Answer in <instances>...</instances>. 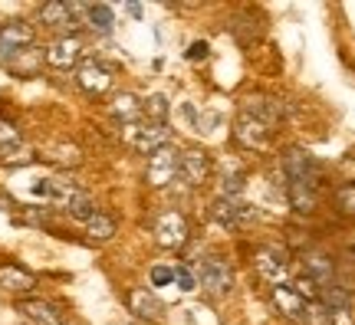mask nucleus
Segmentation results:
<instances>
[{
	"instance_id": "1",
	"label": "nucleus",
	"mask_w": 355,
	"mask_h": 325,
	"mask_svg": "<svg viewBox=\"0 0 355 325\" xmlns=\"http://www.w3.org/2000/svg\"><path fill=\"white\" fill-rule=\"evenodd\" d=\"M254 270L270 289L283 286V279L290 273V253L277 247V243H263V247L254 250Z\"/></svg>"
},
{
	"instance_id": "2",
	"label": "nucleus",
	"mask_w": 355,
	"mask_h": 325,
	"mask_svg": "<svg viewBox=\"0 0 355 325\" xmlns=\"http://www.w3.org/2000/svg\"><path fill=\"white\" fill-rule=\"evenodd\" d=\"M198 286L207 292V296H230L234 292V270H230L227 260H220V256H207V260L198 263Z\"/></svg>"
},
{
	"instance_id": "3",
	"label": "nucleus",
	"mask_w": 355,
	"mask_h": 325,
	"mask_svg": "<svg viewBox=\"0 0 355 325\" xmlns=\"http://www.w3.org/2000/svg\"><path fill=\"white\" fill-rule=\"evenodd\" d=\"M283 177L293 181V184H309V188H319L322 181V164L303 148H290L283 155Z\"/></svg>"
},
{
	"instance_id": "4",
	"label": "nucleus",
	"mask_w": 355,
	"mask_h": 325,
	"mask_svg": "<svg viewBox=\"0 0 355 325\" xmlns=\"http://www.w3.org/2000/svg\"><path fill=\"white\" fill-rule=\"evenodd\" d=\"M178 171H181V151L165 145V148H158L148 155L145 181H148V188H168L178 177Z\"/></svg>"
},
{
	"instance_id": "5",
	"label": "nucleus",
	"mask_w": 355,
	"mask_h": 325,
	"mask_svg": "<svg viewBox=\"0 0 355 325\" xmlns=\"http://www.w3.org/2000/svg\"><path fill=\"white\" fill-rule=\"evenodd\" d=\"M33 39H37V33H33V26L26 24V20H10V24H3L0 26V63L7 66L13 56H20L24 50H30Z\"/></svg>"
},
{
	"instance_id": "6",
	"label": "nucleus",
	"mask_w": 355,
	"mask_h": 325,
	"mask_svg": "<svg viewBox=\"0 0 355 325\" xmlns=\"http://www.w3.org/2000/svg\"><path fill=\"white\" fill-rule=\"evenodd\" d=\"M188 237H191V230H188L184 213H178V211L158 213V220H155V243H158V247L181 250V247L188 243Z\"/></svg>"
},
{
	"instance_id": "7",
	"label": "nucleus",
	"mask_w": 355,
	"mask_h": 325,
	"mask_svg": "<svg viewBox=\"0 0 355 325\" xmlns=\"http://www.w3.org/2000/svg\"><path fill=\"white\" fill-rule=\"evenodd\" d=\"M270 135H273V128L250 112H241L237 122H234V141L247 151H263L270 145Z\"/></svg>"
},
{
	"instance_id": "8",
	"label": "nucleus",
	"mask_w": 355,
	"mask_h": 325,
	"mask_svg": "<svg viewBox=\"0 0 355 325\" xmlns=\"http://www.w3.org/2000/svg\"><path fill=\"white\" fill-rule=\"evenodd\" d=\"M211 217H214L220 227H227V230H234V227H250L257 220V207L243 204L241 197H217L214 204H211Z\"/></svg>"
},
{
	"instance_id": "9",
	"label": "nucleus",
	"mask_w": 355,
	"mask_h": 325,
	"mask_svg": "<svg viewBox=\"0 0 355 325\" xmlns=\"http://www.w3.org/2000/svg\"><path fill=\"white\" fill-rule=\"evenodd\" d=\"M125 141H128V145H132L135 151H145V155H152V151L165 148L168 141H171V128H168V125H155V122L128 125V128H125Z\"/></svg>"
},
{
	"instance_id": "10",
	"label": "nucleus",
	"mask_w": 355,
	"mask_h": 325,
	"mask_svg": "<svg viewBox=\"0 0 355 325\" xmlns=\"http://www.w3.org/2000/svg\"><path fill=\"white\" fill-rule=\"evenodd\" d=\"M76 82L89 96H105L112 89V69L99 60H86V63L76 66Z\"/></svg>"
},
{
	"instance_id": "11",
	"label": "nucleus",
	"mask_w": 355,
	"mask_h": 325,
	"mask_svg": "<svg viewBox=\"0 0 355 325\" xmlns=\"http://www.w3.org/2000/svg\"><path fill=\"white\" fill-rule=\"evenodd\" d=\"M125 302H128V313H135L141 322H162L165 319V302L158 299L152 289H145V286L128 289Z\"/></svg>"
},
{
	"instance_id": "12",
	"label": "nucleus",
	"mask_w": 355,
	"mask_h": 325,
	"mask_svg": "<svg viewBox=\"0 0 355 325\" xmlns=\"http://www.w3.org/2000/svg\"><path fill=\"white\" fill-rule=\"evenodd\" d=\"M178 177H181L188 188H201L204 181L211 177V155L204 148L181 151V171H178Z\"/></svg>"
},
{
	"instance_id": "13",
	"label": "nucleus",
	"mask_w": 355,
	"mask_h": 325,
	"mask_svg": "<svg viewBox=\"0 0 355 325\" xmlns=\"http://www.w3.org/2000/svg\"><path fill=\"white\" fill-rule=\"evenodd\" d=\"M270 302H273V309H277L283 319H293V322H306V309H309V302L296 292L293 286H273L270 289Z\"/></svg>"
},
{
	"instance_id": "14",
	"label": "nucleus",
	"mask_w": 355,
	"mask_h": 325,
	"mask_svg": "<svg viewBox=\"0 0 355 325\" xmlns=\"http://www.w3.org/2000/svg\"><path fill=\"white\" fill-rule=\"evenodd\" d=\"M43 56H46V66H53V69H73V66H79V56H83V43H79V37L66 33V37L53 39L50 50L43 53Z\"/></svg>"
},
{
	"instance_id": "15",
	"label": "nucleus",
	"mask_w": 355,
	"mask_h": 325,
	"mask_svg": "<svg viewBox=\"0 0 355 325\" xmlns=\"http://www.w3.org/2000/svg\"><path fill=\"white\" fill-rule=\"evenodd\" d=\"M76 13H86L83 3H66V0H46L40 3V24L53 30H66L76 24Z\"/></svg>"
},
{
	"instance_id": "16",
	"label": "nucleus",
	"mask_w": 355,
	"mask_h": 325,
	"mask_svg": "<svg viewBox=\"0 0 355 325\" xmlns=\"http://www.w3.org/2000/svg\"><path fill=\"white\" fill-rule=\"evenodd\" d=\"M17 313L24 315L26 322L33 325H66L63 322V313L46 299H20L17 302Z\"/></svg>"
},
{
	"instance_id": "17",
	"label": "nucleus",
	"mask_w": 355,
	"mask_h": 325,
	"mask_svg": "<svg viewBox=\"0 0 355 325\" xmlns=\"http://www.w3.org/2000/svg\"><path fill=\"white\" fill-rule=\"evenodd\" d=\"M0 286L7 289V292L24 296V292L37 289V276L30 273L26 266H20V263H0Z\"/></svg>"
},
{
	"instance_id": "18",
	"label": "nucleus",
	"mask_w": 355,
	"mask_h": 325,
	"mask_svg": "<svg viewBox=\"0 0 355 325\" xmlns=\"http://www.w3.org/2000/svg\"><path fill=\"white\" fill-rule=\"evenodd\" d=\"M332 273H336V263H332V256H326V253H319V250L316 253H306V256H303V276H309L319 289L329 286Z\"/></svg>"
},
{
	"instance_id": "19",
	"label": "nucleus",
	"mask_w": 355,
	"mask_h": 325,
	"mask_svg": "<svg viewBox=\"0 0 355 325\" xmlns=\"http://www.w3.org/2000/svg\"><path fill=\"white\" fill-rule=\"evenodd\" d=\"M109 112H112L115 122H122V128L139 125V118H141V102H139V96H132V92H119V96L109 102Z\"/></svg>"
},
{
	"instance_id": "20",
	"label": "nucleus",
	"mask_w": 355,
	"mask_h": 325,
	"mask_svg": "<svg viewBox=\"0 0 355 325\" xmlns=\"http://www.w3.org/2000/svg\"><path fill=\"white\" fill-rule=\"evenodd\" d=\"M286 197L300 213H313L319 204V188H309V184H293L286 181Z\"/></svg>"
},
{
	"instance_id": "21",
	"label": "nucleus",
	"mask_w": 355,
	"mask_h": 325,
	"mask_svg": "<svg viewBox=\"0 0 355 325\" xmlns=\"http://www.w3.org/2000/svg\"><path fill=\"white\" fill-rule=\"evenodd\" d=\"M46 63V56L37 50V46H30V50H24L20 56H13L10 63H7V69H10L13 76H37L40 73V66Z\"/></svg>"
},
{
	"instance_id": "22",
	"label": "nucleus",
	"mask_w": 355,
	"mask_h": 325,
	"mask_svg": "<svg viewBox=\"0 0 355 325\" xmlns=\"http://www.w3.org/2000/svg\"><path fill=\"white\" fill-rule=\"evenodd\" d=\"M86 234L89 240H96V243H105V240L115 237V217H109V213L96 211L92 217L86 220Z\"/></svg>"
},
{
	"instance_id": "23",
	"label": "nucleus",
	"mask_w": 355,
	"mask_h": 325,
	"mask_svg": "<svg viewBox=\"0 0 355 325\" xmlns=\"http://www.w3.org/2000/svg\"><path fill=\"white\" fill-rule=\"evenodd\" d=\"M86 24L96 30V33H109L115 26V13L109 3H89L86 7Z\"/></svg>"
},
{
	"instance_id": "24",
	"label": "nucleus",
	"mask_w": 355,
	"mask_h": 325,
	"mask_svg": "<svg viewBox=\"0 0 355 325\" xmlns=\"http://www.w3.org/2000/svg\"><path fill=\"white\" fill-rule=\"evenodd\" d=\"M141 115L155 125H168V99L165 96H152L148 102H141Z\"/></svg>"
},
{
	"instance_id": "25",
	"label": "nucleus",
	"mask_w": 355,
	"mask_h": 325,
	"mask_svg": "<svg viewBox=\"0 0 355 325\" xmlns=\"http://www.w3.org/2000/svg\"><path fill=\"white\" fill-rule=\"evenodd\" d=\"M66 213H69L73 220H83V224H86L89 217L96 213V204H92V197H89L86 191H79L76 197L69 200V207H66Z\"/></svg>"
},
{
	"instance_id": "26",
	"label": "nucleus",
	"mask_w": 355,
	"mask_h": 325,
	"mask_svg": "<svg viewBox=\"0 0 355 325\" xmlns=\"http://www.w3.org/2000/svg\"><path fill=\"white\" fill-rule=\"evenodd\" d=\"M33 158H37V155L26 148V145H17V148L0 151V164H7V168H24V164H30Z\"/></svg>"
},
{
	"instance_id": "27",
	"label": "nucleus",
	"mask_w": 355,
	"mask_h": 325,
	"mask_svg": "<svg viewBox=\"0 0 355 325\" xmlns=\"http://www.w3.org/2000/svg\"><path fill=\"white\" fill-rule=\"evenodd\" d=\"M336 211L343 217H355V184H339L336 188Z\"/></svg>"
},
{
	"instance_id": "28",
	"label": "nucleus",
	"mask_w": 355,
	"mask_h": 325,
	"mask_svg": "<svg viewBox=\"0 0 355 325\" xmlns=\"http://www.w3.org/2000/svg\"><path fill=\"white\" fill-rule=\"evenodd\" d=\"M17 145H24V138H20V128H17V125H10V122H3V118H0V151L17 148Z\"/></svg>"
},
{
	"instance_id": "29",
	"label": "nucleus",
	"mask_w": 355,
	"mask_h": 325,
	"mask_svg": "<svg viewBox=\"0 0 355 325\" xmlns=\"http://www.w3.org/2000/svg\"><path fill=\"white\" fill-rule=\"evenodd\" d=\"M293 289H296V292H300L306 302H316L319 299V286L313 283V279H309V276H300V279L293 283Z\"/></svg>"
},
{
	"instance_id": "30",
	"label": "nucleus",
	"mask_w": 355,
	"mask_h": 325,
	"mask_svg": "<svg viewBox=\"0 0 355 325\" xmlns=\"http://www.w3.org/2000/svg\"><path fill=\"white\" fill-rule=\"evenodd\" d=\"M175 283L181 292H191V289H198V279H194V273H191L188 266H175Z\"/></svg>"
},
{
	"instance_id": "31",
	"label": "nucleus",
	"mask_w": 355,
	"mask_h": 325,
	"mask_svg": "<svg viewBox=\"0 0 355 325\" xmlns=\"http://www.w3.org/2000/svg\"><path fill=\"white\" fill-rule=\"evenodd\" d=\"M168 283H175V270H171V266H155L152 286H168Z\"/></svg>"
},
{
	"instance_id": "32",
	"label": "nucleus",
	"mask_w": 355,
	"mask_h": 325,
	"mask_svg": "<svg viewBox=\"0 0 355 325\" xmlns=\"http://www.w3.org/2000/svg\"><path fill=\"white\" fill-rule=\"evenodd\" d=\"M207 53H211V46H207L204 39H198V43H191V46H188V53H184V56H188L191 63H198V60H207Z\"/></svg>"
}]
</instances>
